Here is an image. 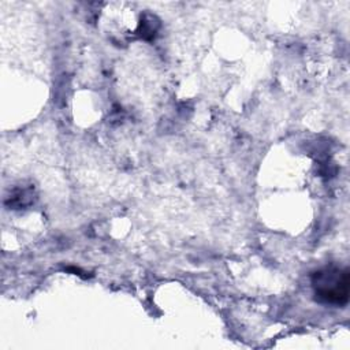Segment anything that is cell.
Masks as SVG:
<instances>
[{"mask_svg": "<svg viewBox=\"0 0 350 350\" xmlns=\"http://www.w3.org/2000/svg\"><path fill=\"white\" fill-rule=\"evenodd\" d=\"M312 287L319 302L343 306L349 301L350 275L347 268L327 265L312 275Z\"/></svg>", "mask_w": 350, "mask_h": 350, "instance_id": "1", "label": "cell"}]
</instances>
